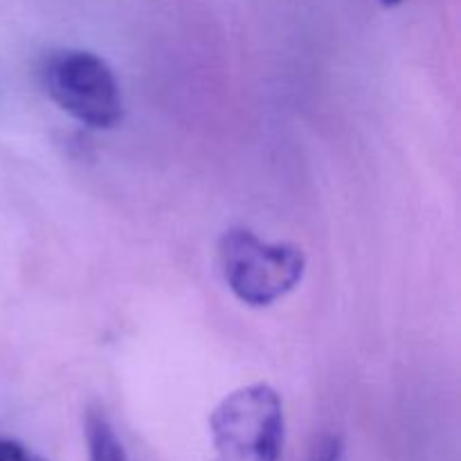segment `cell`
<instances>
[{"mask_svg": "<svg viewBox=\"0 0 461 461\" xmlns=\"http://www.w3.org/2000/svg\"><path fill=\"white\" fill-rule=\"evenodd\" d=\"M309 461H342V441L338 437H324L315 446Z\"/></svg>", "mask_w": 461, "mask_h": 461, "instance_id": "5", "label": "cell"}, {"mask_svg": "<svg viewBox=\"0 0 461 461\" xmlns=\"http://www.w3.org/2000/svg\"><path fill=\"white\" fill-rule=\"evenodd\" d=\"M210 432L212 461H279L286 437L282 399L266 383L241 387L216 405Z\"/></svg>", "mask_w": 461, "mask_h": 461, "instance_id": "1", "label": "cell"}, {"mask_svg": "<svg viewBox=\"0 0 461 461\" xmlns=\"http://www.w3.org/2000/svg\"><path fill=\"white\" fill-rule=\"evenodd\" d=\"M0 461H43L27 453L25 446L14 439H0Z\"/></svg>", "mask_w": 461, "mask_h": 461, "instance_id": "6", "label": "cell"}, {"mask_svg": "<svg viewBox=\"0 0 461 461\" xmlns=\"http://www.w3.org/2000/svg\"><path fill=\"white\" fill-rule=\"evenodd\" d=\"M86 444H88V461H129L115 428L102 410H90L86 414Z\"/></svg>", "mask_w": 461, "mask_h": 461, "instance_id": "4", "label": "cell"}, {"mask_svg": "<svg viewBox=\"0 0 461 461\" xmlns=\"http://www.w3.org/2000/svg\"><path fill=\"white\" fill-rule=\"evenodd\" d=\"M45 84L50 97L90 129H113L122 122L120 86L97 54L81 50L54 54L45 66Z\"/></svg>", "mask_w": 461, "mask_h": 461, "instance_id": "3", "label": "cell"}, {"mask_svg": "<svg viewBox=\"0 0 461 461\" xmlns=\"http://www.w3.org/2000/svg\"><path fill=\"white\" fill-rule=\"evenodd\" d=\"M221 273L248 306H270L302 282L306 257L293 243H268L250 230H228L219 241Z\"/></svg>", "mask_w": 461, "mask_h": 461, "instance_id": "2", "label": "cell"}, {"mask_svg": "<svg viewBox=\"0 0 461 461\" xmlns=\"http://www.w3.org/2000/svg\"><path fill=\"white\" fill-rule=\"evenodd\" d=\"M383 5H385V7H394V5H399L401 0H381Z\"/></svg>", "mask_w": 461, "mask_h": 461, "instance_id": "7", "label": "cell"}]
</instances>
